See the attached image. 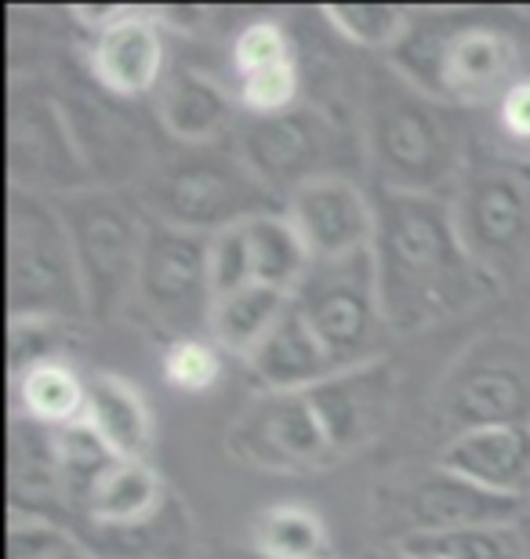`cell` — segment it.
I'll return each mask as SVG.
<instances>
[{
	"label": "cell",
	"mask_w": 530,
	"mask_h": 559,
	"mask_svg": "<svg viewBox=\"0 0 530 559\" xmlns=\"http://www.w3.org/2000/svg\"><path fill=\"white\" fill-rule=\"evenodd\" d=\"M375 207V270L389 331L436 328L498 287L461 243L450 200L381 189Z\"/></svg>",
	"instance_id": "cell-1"
},
{
	"label": "cell",
	"mask_w": 530,
	"mask_h": 559,
	"mask_svg": "<svg viewBox=\"0 0 530 559\" xmlns=\"http://www.w3.org/2000/svg\"><path fill=\"white\" fill-rule=\"evenodd\" d=\"M367 153L386 189L450 200L469 164L455 106L436 103L392 70L367 87Z\"/></svg>",
	"instance_id": "cell-2"
},
{
	"label": "cell",
	"mask_w": 530,
	"mask_h": 559,
	"mask_svg": "<svg viewBox=\"0 0 530 559\" xmlns=\"http://www.w3.org/2000/svg\"><path fill=\"white\" fill-rule=\"evenodd\" d=\"M389 59L403 81L436 103L476 106L516 84L520 37L502 22L436 11L411 19L408 37Z\"/></svg>",
	"instance_id": "cell-3"
},
{
	"label": "cell",
	"mask_w": 530,
	"mask_h": 559,
	"mask_svg": "<svg viewBox=\"0 0 530 559\" xmlns=\"http://www.w3.org/2000/svg\"><path fill=\"white\" fill-rule=\"evenodd\" d=\"M87 317L84 280L59 204L11 189L8 204V320Z\"/></svg>",
	"instance_id": "cell-4"
},
{
	"label": "cell",
	"mask_w": 530,
	"mask_h": 559,
	"mask_svg": "<svg viewBox=\"0 0 530 559\" xmlns=\"http://www.w3.org/2000/svg\"><path fill=\"white\" fill-rule=\"evenodd\" d=\"M142 207L150 211L153 222H164L172 229L214 237L266 211H280L284 200H276L247 171L236 150L222 153L214 145H200L197 153L175 156L145 178Z\"/></svg>",
	"instance_id": "cell-5"
},
{
	"label": "cell",
	"mask_w": 530,
	"mask_h": 559,
	"mask_svg": "<svg viewBox=\"0 0 530 559\" xmlns=\"http://www.w3.org/2000/svg\"><path fill=\"white\" fill-rule=\"evenodd\" d=\"M450 211L472 262L494 284L530 270V164L513 156H469Z\"/></svg>",
	"instance_id": "cell-6"
},
{
	"label": "cell",
	"mask_w": 530,
	"mask_h": 559,
	"mask_svg": "<svg viewBox=\"0 0 530 559\" xmlns=\"http://www.w3.org/2000/svg\"><path fill=\"white\" fill-rule=\"evenodd\" d=\"M81 265L87 317H113L139 287V270L153 218L113 189H76L55 200Z\"/></svg>",
	"instance_id": "cell-7"
},
{
	"label": "cell",
	"mask_w": 530,
	"mask_h": 559,
	"mask_svg": "<svg viewBox=\"0 0 530 559\" xmlns=\"http://www.w3.org/2000/svg\"><path fill=\"white\" fill-rule=\"evenodd\" d=\"M291 301L317 331L338 371L381 360L389 323L381 312L375 251L345 262H313Z\"/></svg>",
	"instance_id": "cell-8"
},
{
	"label": "cell",
	"mask_w": 530,
	"mask_h": 559,
	"mask_svg": "<svg viewBox=\"0 0 530 559\" xmlns=\"http://www.w3.org/2000/svg\"><path fill=\"white\" fill-rule=\"evenodd\" d=\"M233 150L276 200H287L317 178H349L345 131L317 106H295L280 117H247L236 128Z\"/></svg>",
	"instance_id": "cell-9"
},
{
	"label": "cell",
	"mask_w": 530,
	"mask_h": 559,
	"mask_svg": "<svg viewBox=\"0 0 530 559\" xmlns=\"http://www.w3.org/2000/svg\"><path fill=\"white\" fill-rule=\"evenodd\" d=\"M134 295L156 328L172 334V342L200 338L214 309L208 237L153 222Z\"/></svg>",
	"instance_id": "cell-10"
},
{
	"label": "cell",
	"mask_w": 530,
	"mask_h": 559,
	"mask_svg": "<svg viewBox=\"0 0 530 559\" xmlns=\"http://www.w3.org/2000/svg\"><path fill=\"white\" fill-rule=\"evenodd\" d=\"M229 451L244 465L276 476H306L334 462V447L306 393H262L229 429Z\"/></svg>",
	"instance_id": "cell-11"
},
{
	"label": "cell",
	"mask_w": 530,
	"mask_h": 559,
	"mask_svg": "<svg viewBox=\"0 0 530 559\" xmlns=\"http://www.w3.org/2000/svg\"><path fill=\"white\" fill-rule=\"evenodd\" d=\"M11 189L30 193H76L92 182V164L76 145L62 109L48 95H15L11 98Z\"/></svg>",
	"instance_id": "cell-12"
},
{
	"label": "cell",
	"mask_w": 530,
	"mask_h": 559,
	"mask_svg": "<svg viewBox=\"0 0 530 559\" xmlns=\"http://www.w3.org/2000/svg\"><path fill=\"white\" fill-rule=\"evenodd\" d=\"M447 418L466 429L530 425V353L509 342L472 349L444 389Z\"/></svg>",
	"instance_id": "cell-13"
},
{
	"label": "cell",
	"mask_w": 530,
	"mask_h": 559,
	"mask_svg": "<svg viewBox=\"0 0 530 559\" xmlns=\"http://www.w3.org/2000/svg\"><path fill=\"white\" fill-rule=\"evenodd\" d=\"M284 215L313 262H345L375 251L378 207L353 178H317L284 200Z\"/></svg>",
	"instance_id": "cell-14"
},
{
	"label": "cell",
	"mask_w": 530,
	"mask_h": 559,
	"mask_svg": "<svg viewBox=\"0 0 530 559\" xmlns=\"http://www.w3.org/2000/svg\"><path fill=\"white\" fill-rule=\"evenodd\" d=\"M309 404L317 411L334 454H353L375 443L389 429L397 411V371L386 360L360 364L334 371L317 389H309Z\"/></svg>",
	"instance_id": "cell-15"
},
{
	"label": "cell",
	"mask_w": 530,
	"mask_h": 559,
	"mask_svg": "<svg viewBox=\"0 0 530 559\" xmlns=\"http://www.w3.org/2000/svg\"><path fill=\"white\" fill-rule=\"evenodd\" d=\"M164 22L156 11L128 8V15L92 37V73L117 98H142L164 84Z\"/></svg>",
	"instance_id": "cell-16"
},
{
	"label": "cell",
	"mask_w": 530,
	"mask_h": 559,
	"mask_svg": "<svg viewBox=\"0 0 530 559\" xmlns=\"http://www.w3.org/2000/svg\"><path fill=\"white\" fill-rule=\"evenodd\" d=\"M436 468L520 501L530 490V425H487L455 432L436 457Z\"/></svg>",
	"instance_id": "cell-17"
},
{
	"label": "cell",
	"mask_w": 530,
	"mask_h": 559,
	"mask_svg": "<svg viewBox=\"0 0 530 559\" xmlns=\"http://www.w3.org/2000/svg\"><path fill=\"white\" fill-rule=\"evenodd\" d=\"M247 367L258 378L262 393H309L338 371L295 301L276 328L266 334V342L247 356Z\"/></svg>",
	"instance_id": "cell-18"
},
{
	"label": "cell",
	"mask_w": 530,
	"mask_h": 559,
	"mask_svg": "<svg viewBox=\"0 0 530 559\" xmlns=\"http://www.w3.org/2000/svg\"><path fill=\"white\" fill-rule=\"evenodd\" d=\"M520 512V501L498 498L491 490H480L466 479L436 468L408 495V516L411 534H447V531H469V527H502L513 523Z\"/></svg>",
	"instance_id": "cell-19"
},
{
	"label": "cell",
	"mask_w": 530,
	"mask_h": 559,
	"mask_svg": "<svg viewBox=\"0 0 530 559\" xmlns=\"http://www.w3.org/2000/svg\"><path fill=\"white\" fill-rule=\"evenodd\" d=\"M164 128L186 145H214L233 128L236 98L225 87L193 66H175L164 76L161 98H156Z\"/></svg>",
	"instance_id": "cell-20"
},
{
	"label": "cell",
	"mask_w": 530,
	"mask_h": 559,
	"mask_svg": "<svg viewBox=\"0 0 530 559\" xmlns=\"http://www.w3.org/2000/svg\"><path fill=\"white\" fill-rule=\"evenodd\" d=\"M11 516L44 520L40 509H70L66 506L62 468H59V443L55 429L15 415L11 418Z\"/></svg>",
	"instance_id": "cell-21"
},
{
	"label": "cell",
	"mask_w": 530,
	"mask_h": 559,
	"mask_svg": "<svg viewBox=\"0 0 530 559\" xmlns=\"http://www.w3.org/2000/svg\"><path fill=\"white\" fill-rule=\"evenodd\" d=\"M84 421L109 443L120 462H145L153 443V415L142 393L128 378L95 374L87 378V415Z\"/></svg>",
	"instance_id": "cell-22"
},
{
	"label": "cell",
	"mask_w": 530,
	"mask_h": 559,
	"mask_svg": "<svg viewBox=\"0 0 530 559\" xmlns=\"http://www.w3.org/2000/svg\"><path fill=\"white\" fill-rule=\"evenodd\" d=\"M287 309H291V295H284V290L266 284H247L240 290H233V295L214 298L208 331L219 349L247 360Z\"/></svg>",
	"instance_id": "cell-23"
},
{
	"label": "cell",
	"mask_w": 530,
	"mask_h": 559,
	"mask_svg": "<svg viewBox=\"0 0 530 559\" xmlns=\"http://www.w3.org/2000/svg\"><path fill=\"white\" fill-rule=\"evenodd\" d=\"M11 404L44 429H66L87 415V382L62 360L37 364L11 378Z\"/></svg>",
	"instance_id": "cell-24"
},
{
	"label": "cell",
	"mask_w": 530,
	"mask_h": 559,
	"mask_svg": "<svg viewBox=\"0 0 530 559\" xmlns=\"http://www.w3.org/2000/svg\"><path fill=\"white\" fill-rule=\"evenodd\" d=\"M247 237H251V262H255V284L276 287L295 298L302 280L313 270V254L291 218L280 211H266L247 222Z\"/></svg>",
	"instance_id": "cell-25"
},
{
	"label": "cell",
	"mask_w": 530,
	"mask_h": 559,
	"mask_svg": "<svg viewBox=\"0 0 530 559\" xmlns=\"http://www.w3.org/2000/svg\"><path fill=\"white\" fill-rule=\"evenodd\" d=\"M161 476L145 462H120L113 473L95 487L84 516L95 527H134V523L153 520L164 509Z\"/></svg>",
	"instance_id": "cell-26"
},
{
	"label": "cell",
	"mask_w": 530,
	"mask_h": 559,
	"mask_svg": "<svg viewBox=\"0 0 530 559\" xmlns=\"http://www.w3.org/2000/svg\"><path fill=\"white\" fill-rule=\"evenodd\" d=\"M251 534L262 559H338L327 523L306 506L262 509Z\"/></svg>",
	"instance_id": "cell-27"
},
{
	"label": "cell",
	"mask_w": 530,
	"mask_h": 559,
	"mask_svg": "<svg viewBox=\"0 0 530 559\" xmlns=\"http://www.w3.org/2000/svg\"><path fill=\"white\" fill-rule=\"evenodd\" d=\"M55 443H59V468H62L66 506L87 509L95 487L120 465V457L109 451V443L87 421L55 429Z\"/></svg>",
	"instance_id": "cell-28"
},
{
	"label": "cell",
	"mask_w": 530,
	"mask_h": 559,
	"mask_svg": "<svg viewBox=\"0 0 530 559\" xmlns=\"http://www.w3.org/2000/svg\"><path fill=\"white\" fill-rule=\"evenodd\" d=\"M411 11L389 4H331L323 8V22L338 37L367 51H397L411 29Z\"/></svg>",
	"instance_id": "cell-29"
},
{
	"label": "cell",
	"mask_w": 530,
	"mask_h": 559,
	"mask_svg": "<svg viewBox=\"0 0 530 559\" xmlns=\"http://www.w3.org/2000/svg\"><path fill=\"white\" fill-rule=\"evenodd\" d=\"M403 549H425L447 559H527V545L513 531V523L447 531V534H408Z\"/></svg>",
	"instance_id": "cell-30"
},
{
	"label": "cell",
	"mask_w": 530,
	"mask_h": 559,
	"mask_svg": "<svg viewBox=\"0 0 530 559\" xmlns=\"http://www.w3.org/2000/svg\"><path fill=\"white\" fill-rule=\"evenodd\" d=\"M233 98L244 114L251 117H280L287 109L302 106V73H298V62H280V66H269V70H258V73H247V76H236V87H233Z\"/></svg>",
	"instance_id": "cell-31"
},
{
	"label": "cell",
	"mask_w": 530,
	"mask_h": 559,
	"mask_svg": "<svg viewBox=\"0 0 530 559\" xmlns=\"http://www.w3.org/2000/svg\"><path fill=\"white\" fill-rule=\"evenodd\" d=\"M208 273L214 298H225L233 290L255 284V262H251V237L244 226H229L208 237Z\"/></svg>",
	"instance_id": "cell-32"
},
{
	"label": "cell",
	"mask_w": 530,
	"mask_h": 559,
	"mask_svg": "<svg viewBox=\"0 0 530 559\" xmlns=\"http://www.w3.org/2000/svg\"><path fill=\"white\" fill-rule=\"evenodd\" d=\"M164 378L167 385L182 393H208L222 378V356L219 345L204 338H178L164 353Z\"/></svg>",
	"instance_id": "cell-33"
},
{
	"label": "cell",
	"mask_w": 530,
	"mask_h": 559,
	"mask_svg": "<svg viewBox=\"0 0 530 559\" xmlns=\"http://www.w3.org/2000/svg\"><path fill=\"white\" fill-rule=\"evenodd\" d=\"M70 331L66 320H8V371L11 378L37 364H51Z\"/></svg>",
	"instance_id": "cell-34"
},
{
	"label": "cell",
	"mask_w": 530,
	"mask_h": 559,
	"mask_svg": "<svg viewBox=\"0 0 530 559\" xmlns=\"http://www.w3.org/2000/svg\"><path fill=\"white\" fill-rule=\"evenodd\" d=\"M291 59H295V48H291V37L280 22H269V19L247 22V26L233 37V73L236 76L269 70V66H280Z\"/></svg>",
	"instance_id": "cell-35"
},
{
	"label": "cell",
	"mask_w": 530,
	"mask_h": 559,
	"mask_svg": "<svg viewBox=\"0 0 530 559\" xmlns=\"http://www.w3.org/2000/svg\"><path fill=\"white\" fill-rule=\"evenodd\" d=\"M8 559H92L81 542H73L51 520L11 516L8 531Z\"/></svg>",
	"instance_id": "cell-36"
},
{
	"label": "cell",
	"mask_w": 530,
	"mask_h": 559,
	"mask_svg": "<svg viewBox=\"0 0 530 559\" xmlns=\"http://www.w3.org/2000/svg\"><path fill=\"white\" fill-rule=\"evenodd\" d=\"M498 120H502L505 135L530 145V76H520V81L498 98Z\"/></svg>",
	"instance_id": "cell-37"
},
{
	"label": "cell",
	"mask_w": 530,
	"mask_h": 559,
	"mask_svg": "<svg viewBox=\"0 0 530 559\" xmlns=\"http://www.w3.org/2000/svg\"><path fill=\"white\" fill-rule=\"evenodd\" d=\"M123 15H128V8H113V4H95V8H73V19L81 22V26L92 33H103L109 29L113 22H120Z\"/></svg>",
	"instance_id": "cell-38"
},
{
	"label": "cell",
	"mask_w": 530,
	"mask_h": 559,
	"mask_svg": "<svg viewBox=\"0 0 530 559\" xmlns=\"http://www.w3.org/2000/svg\"><path fill=\"white\" fill-rule=\"evenodd\" d=\"M400 549H403V545H400ZM403 552H408L411 559H447V556H439V552H425V549H403Z\"/></svg>",
	"instance_id": "cell-39"
},
{
	"label": "cell",
	"mask_w": 530,
	"mask_h": 559,
	"mask_svg": "<svg viewBox=\"0 0 530 559\" xmlns=\"http://www.w3.org/2000/svg\"><path fill=\"white\" fill-rule=\"evenodd\" d=\"M370 559H411L403 549H397V552H378V556H370Z\"/></svg>",
	"instance_id": "cell-40"
}]
</instances>
